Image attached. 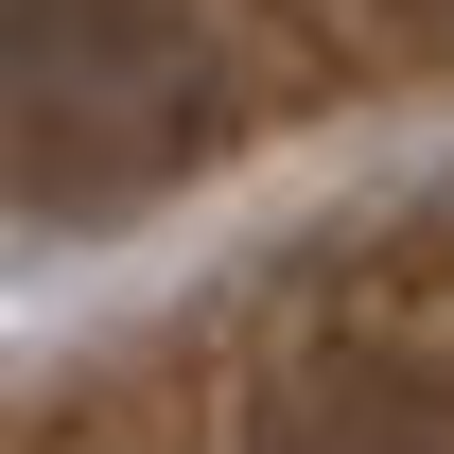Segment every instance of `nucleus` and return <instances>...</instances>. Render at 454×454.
I'll list each match as a JSON object with an SVG mask.
<instances>
[{"label":"nucleus","mask_w":454,"mask_h":454,"mask_svg":"<svg viewBox=\"0 0 454 454\" xmlns=\"http://www.w3.org/2000/svg\"><path fill=\"white\" fill-rule=\"evenodd\" d=\"M192 140V35L158 0H0V175L122 192Z\"/></svg>","instance_id":"1"},{"label":"nucleus","mask_w":454,"mask_h":454,"mask_svg":"<svg viewBox=\"0 0 454 454\" xmlns=\"http://www.w3.org/2000/svg\"><path fill=\"white\" fill-rule=\"evenodd\" d=\"M262 454H454V385L385 367V349H333L262 402Z\"/></svg>","instance_id":"2"}]
</instances>
